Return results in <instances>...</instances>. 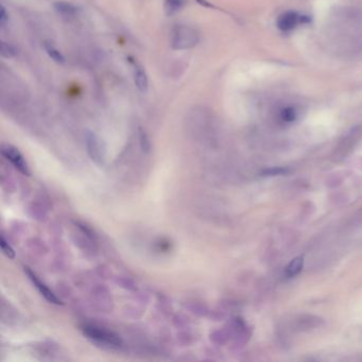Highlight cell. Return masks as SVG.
<instances>
[{"label": "cell", "instance_id": "obj_10", "mask_svg": "<svg viewBox=\"0 0 362 362\" xmlns=\"http://www.w3.org/2000/svg\"><path fill=\"white\" fill-rule=\"evenodd\" d=\"M303 268V258L302 257H298L295 258L294 260H292L290 262V265L287 267V275L288 276H294L298 274Z\"/></svg>", "mask_w": 362, "mask_h": 362}, {"label": "cell", "instance_id": "obj_4", "mask_svg": "<svg viewBox=\"0 0 362 362\" xmlns=\"http://www.w3.org/2000/svg\"><path fill=\"white\" fill-rule=\"evenodd\" d=\"M3 155L11 162V164L24 175H30V169L28 164L24 157V155L16 149L15 147L11 145H4L2 148Z\"/></svg>", "mask_w": 362, "mask_h": 362}, {"label": "cell", "instance_id": "obj_1", "mask_svg": "<svg viewBox=\"0 0 362 362\" xmlns=\"http://www.w3.org/2000/svg\"><path fill=\"white\" fill-rule=\"evenodd\" d=\"M200 42V33L195 28L180 25L173 28L170 36L171 47L175 50H186L195 47Z\"/></svg>", "mask_w": 362, "mask_h": 362}, {"label": "cell", "instance_id": "obj_11", "mask_svg": "<svg viewBox=\"0 0 362 362\" xmlns=\"http://www.w3.org/2000/svg\"><path fill=\"white\" fill-rule=\"evenodd\" d=\"M45 49H46V52L48 53V56H49L54 62L61 63V64L65 62V57L63 56V54H62L56 47H53V46L49 45V44H45Z\"/></svg>", "mask_w": 362, "mask_h": 362}, {"label": "cell", "instance_id": "obj_16", "mask_svg": "<svg viewBox=\"0 0 362 362\" xmlns=\"http://www.w3.org/2000/svg\"><path fill=\"white\" fill-rule=\"evenodd\" d=\"M8 18H9V15L7 14L6 8L4 6H2V7H0V25L5 26L6 23L8 21Z\"/></svg>", "mask_w": 362, "mask_h": 362}, {"label": "cell", "instance_id": "obj_13", "mask_svg": "<svg viewBox=\"0 0 362 362\" xmlns=\"http://www.w3.org/2000/svg\"><path fill=\"white\" fill-rule=\"evenodd\" d=\"M0 246H2V250L4 252V254L8 257V258H11V259H13L15 257V252L14 250L12 249V247H11L9 244H8V241L5 239L4 236H2V239H0Z\"/></svg>", "mask_w": 362, "mask_h": 362}, {"label": "cell", "instance_id": "obj_3", "mask_svg": "<svg viewBox=\"0 0 362 362\" xmlns=\"http://www.w3.org/2000/svg\"><path fill=\"white\" fill-rule=\"evenodd\" d=\"M86 148L91 158L99 166L103 165L105 160V147L102 140L93 132L86 133Z\"/></svg>", "mask_w": 362, "mask_h": 362}, {"label": "cell", "instance_id": "obj_12", "mask_svg": "<svg viewBox=\"0 0 362 362\" xmlns=\"http://www.w3.org/2000/svg\"><path fill=\"white\" fill-rule=\"evenodd\" d=\"M0 53L6 59H12L16 56V49L13 45H11L9 43L2 42V46H0Z\"/></svg>", "mask_w": 362, "mask_h": 362}, {"label": "cell", "instance_id": "obj_5", "mask_svg": "<svg viewBox=\"0 0 362 362\" xmlns=\"http://www.w3.org/2000/svg\"><path fill=\"white\" fill-rule=\"evenodd\" d=\"M25 273L27 274V276L29 279L32 281V284L34 285V287L38 290V292L45 298L49 303L54 304V305H63L62 301L58 298V296L54 294L45 284H44L36 275L35 273H33L29 268H25Z\"/></svg>", "mask_w": 362, "mask_h": 362}, {"label": "cell", "instance_id": "obj_15", "mask_svg": "<svg viewBox=\"0 0 362 362\" xmlns=\"http://www.w3.org/2000/svg\"><path fill=\"white\" fill-rule=\"evenodd\" d=\"M281 118L285 120V122H288V123L293 122L295 119V111L292 107L285 108L281 112Z\"/></svg>", "mask_w": 362, "mask_h": 362}, {"label": "cell", "instance_id": "obj_7", "mask_svg": "<svg viewBox=\"0 0 362 362\" xmlns=\"http://www.w3.org/2000/svg\"><path fill=\"white\" fill-rule=\"evenodd\" d=\"M134 83L137 89L141 92L145 93L148 90L149 81L148 76L144 70V68L139 66L138 64H134Z\"/></svg>", "mask_w": 362, "mask_h": 362}, {"label": "cell", "instance_id": "obj_9", "mask_svg": "<svg viewBox=\"0 0 362 362\" xmlns=\"http://www.w3.org/2000/svg\"><path fill=\"white\" fill-rule=\"evenodd\" d=\"M185 4V0H165L164 4V11L167 15L171 16L183 8Z\"/></svg>", "mask_w": 362, "mask_h": 362}, {"label": "cell", "instance_id": "obj_2", "mask_svg": "<svg viewBox=\"0 0 362 362\" xmlns=\"http://www.w3.org/2000/svg\"><path fill=\"white\" fill-rule=\"evenodd\" d=\"M82 331L84 335L87 336V338L94 340L98 343L112 347H119L123 344V340L119 338V336L113 332L107 331V329L93 325H84L82 327Z\"/></svg>", "mask_w": 362, "mask_h": 362}, {"label": "cell", "instance_id": "obj_14", "mask_svg": "<svg viewBox=\"0 0 362 362\" xmlns=\"http://www.w3.org/2000/svg\"><path fill=\"white\" fill-rule=\"evenodd\" d=\"M139 140H140V146L144 151H149L150 149V140L148 138V135L146 134V132L142 130L139 131Z\"/></svg>", "mask_w": 362, "mask_h": 362}, {"label": "cell", "instance_id": "obj_8", "mask_svg": "<svg viewBox=\"0 0 362 362\" xmlns=\"http://www.w3.org/2000/svg\"><path fill=\"white\" fill-rule=\"evenodd\" d=\"M54 10L57 11V12L63 16H67V17H72L74 16L76 13H78V8H76L74 5L70 4V3H66V2H57L56 4L53 5Z\"/></svg>", "mask_w": 362, "mask_h": 362}, {"label": "cell", "instance_id": "obj_6", "mask_svg": "<svg viewBox=\"0 0 362 362\" xmlns=\"http://www.w3.org/2000/svg\"><path fill=\"white\" fill-rule=\"evenodd\" d=\"M299 20L300 17L298 14L293 12H287L278 18L277 26L283 31H289L299 24Z\"/></svg>", "mask_w": 362, "mask_h": 362}]
</instances>
